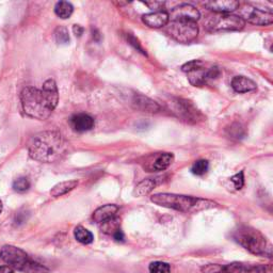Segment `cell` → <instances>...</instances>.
Instances as JSON below:
<instances>
[{
    "mask_svg": "<svg viewBox=\"0 0 273 273\" xmlns=\"http://www.w3.org/2000/svg\"><path fill=\"white\" fill-rule=\"evenodd\" d=\"M127 41H128V43L131 44L133 47H135L137 50H139L140 52H142L143 55H147V52H145V50L143 49V47L141 46L140 42H139L138 39H136V37H133L131 33L129 34H127Z\"/></svg>",
    "mask_w": 273,
    "mask_h": 273,
    "instance_id": "d6a6232c",
    "label": "cell"
},
{
    "mask_svg": "<svg viewBox=\"0 0 273 273\" xmlns=\"http://www.w3.org/2000/svg\"><path fill=\"white\" fill-rule=\"evenodd\" d=\"M74 236L76 240L83 245H90L94 240V236L89 230L84 229V226H77L74 230Z\"/></svg>",
    "mask_w": 273,
    "mask_h": 273,
    "instance_id": "cb8c5ba5",
    "label": "cell"
},
{
    "mask_svg": "<svg viewBox=\"0 0 273 273\" xmlns=\"http://www.w3.org/2000/svg\"><path fill=\"white\" fill-rule=\"evenodd\" d=\"M174 161L172 153H156L148 156L144 164V169L147 172H161L167 170Z\"/></svg>",
    "mask_w": 273,
    "mask_h": 273,
    "instance_id": "30bf717a",
    "label": "cell"
},
{
    "mask_svg": "<svg viewBox=\"0 0 273 273\" xmlns=\"http://www.w3.org/2000/svg\"><path fill=\"white\" fill-rule=\"evenodd\" d=\"M205 7L218 14H229L239 8L240 3L235 0H221V1H207Z\"/></svg>",
    "mask_w": 273,
    "mask_h": 273,
    "instance_id": "2e32d148",
    "label": "cell"
},
{
    "mask_svg": "<svg viewBox=\"0 0 273 273\" xmlns=\"http://www.w3.org/2000/svg\"><path fill=\"white\" fill-rule=\"evenodd\" d=\"M188 74V79L190 81V84L194 86H201L204 85L207 83V69L204 67H199L194 69V71H191Z\"/></svg>",
    "mask_w": 273,
    "mask_h": 273,
    "instance_id": "44dd1931",
    "label": "cell"
},
{
    "mask_svg": "<svg viewBox=\"0 0 273 273\" xmlns=\"http://www.w3.org/2000/svg\"><path fill=\"white\" fill-rule=\"evenodd\" d=\"M156 185L157 184H156L155 179H152V178L144 179V181L140 182L136 186L135 190H133V195L137 196V197L147 195L155 189Z\"/></svg>",
    "mask_w": 273,
    "mask_h": 273,
    "instance_id": "7402d4cb",
    "label": "cell"
},
{
    "mask_svg": "<svg viewBox=\"0 0 273 273\" xmlns=\"http://www.w3.org/2000/svg\"><path fill=\"white\" fill-rule=\"evenodd\" d=\"M74 8L72 3H69L67 1H59L57 2L55 5V13L57 16H59L62 20L69 19L73 14Z\"/></svg>",
    "mask_w": 273,
    "mask_h": 273,
    "instance_id": "d4e9b609",
    "label": "cell"
},
{
    "mask_svg": "<svg viewBox=\"0 0 273 273\" xmlns=\"http://www.w3.org/2000/svg\"><path fill=\"white\" fill-rule=\"evenodd\" d=\"M2 208H3V206H2V202L0 201V213L2 212Z\"/></svg>",
    "mask_w": 273,
    "mask_h": 273,
    "instance_id": "8d00e7d4",
    "label": "cell"
},
{
    "mask_svg": "<svg viewBox=\"0 0 273 273\" xmlns=\"http://www.w3.org/2000/svg\"><path fill=\"white\" fill-rule=\"evenodd\" d=\"M42 91L44 92L46 97H47L51 107L56 109L58 102H59V92H58V86L56 81L54 79L46 80L42 86Z\"/></svg>",
    "mask_w": 273,
    "mask_h": 273,
    "instance_id": "d6986e66",
    "label": "cell"
},
{
    "mask_svg": "<svg viewBox=\"0 0 273 273\" xmlns=\"http://www.w3.org/2000/svg\"><path fill=\"white\" fill-rule=\"evenodd\" d=\"M150 201L158 206L186 213H196L218 207L217 203L211 200L175 193H156L150 196Z\"/></svg>",
    "mask_w": 273,
    "mask_h": 273,
    "instance_id": "7a4b0ae2",
    "label": "cell"
},
{
    "mask_svg": "<svg viewBox=\"0 0 273 273\" xmlns=\"http://www.w3.org/2000/svg\"><path fill=\"white\" fill-rule=\"evenodd\" d=\"M231 88L237 93H248L257 89L256 84L245 76H236L231 80Z\"/></svg>",
    "mask_w": 273,
    "mask_h": 273,
    "instance_id": "e0dca14e",
    "label": "cell"
},
{
    "mask_svg": "<svg viewBox=\"0 0 273 273\" xmlns=\"http://www.w3.org/2000/svg\"><path fill=\"white\" fill-rule=\"evenodd\" d=\"M0 257L12 269L26 273H47L49 270L29 258L28 254L17 247L3 246L0 250Z\"/></svg>",
    "mask_w": 273,
    "mask_h": 273,
    "instance_id": "5b68a950",
    "label": "cell"
},
{
    "mask_svg": "<svg viewBox=\"0 0 273 273\" xmlns=\"http://www.w3.org/2000/svg\"><path fill=\"white\" fill-rule=\"evenodd\" d=\"M201 13L195 7L188 3L179 4L178 7L174 8L169 13V20L171 21H193L196 22L200 20Z\"/></svg>",
    "mask_w": 273,
    "mask_h": 273,
    "instance_id": "8fae6325",
    "label": "cell"
},
{
    "mask_svg": "<svg viewBox=\"0 0 273 273\" xmlns=\"http://www.w3.org/2000/svg\"><path fill=\"white\" fill-rule=\"evenodd\" d=\"M167 33L179 43H190L199 34V27L193 21H176L167 25Z\"/></svg>",
    "mask_w": 273,
    "mask_h": 273,
    "instance_id": "8992f818",
    "label": "cell"
},
{
    "mask_svg": "<svg viewBox=\"0 0 273 273\" xmlns=\"http://www.w3.org/2000/svg\"><path fill=\"white\" fill-rule=\"evenodd\" d=\"M55 38L58 44L65 45L69 42V34L68 30L65 27H58L55 31Z\"/></svg>",
    "mask_w": 273,
    "mask_h": 273,
    "instance_id": "83f0119b",
    "label": "cell"
},
{
    "mask_svg": "<svg viewBox=\"0 0 273 273\" xmlns=\"http://www.w3.org/2000/svg\"><path fill=\"white\" fill-rule=\"evenodd\" d=\"M209 170V162L205 159L196 160L193 166L191 167V172H192L196 176H202L206 174Z\"/></svg>",
    "mask_w": 273,
    "mask_h": 273,
    "instance_id": "484cf974",
    "label": "cell"
},
{
    "mask_svg": "<svg viewBox=\"0 0 273 273\" xmlns=\"http://www.w3.org/2000/svg\"><path fill=\"white\" fill-rule=\"evenodd\" d=\"M222 265L218 264H208L201 267L202 273H221Z\"/></svg>",
    "mask_w": 273,
    "mask_h": 273,
    "instance_id": "1f68e13d",
    "label": "cell"
},
{
    "mask_svg": "<svg viewBox=\"0 0 273 273\" xmlns=\"http://www.w3.org/2000/svg\"><path fill=\"white\" fill-rule=\"evenodd\" d=\"M266 271L267 268L263 265L231 263L222 266L221 273H266Z\"/></svg>",
    "mask_w": 273,
    "mask_h": 273,
    "instance_id": "7c38bea8",
    "label": "cell"
},
{
    "mask_svg": "<svg viewBox=\"0 0 273 273\" xmlns=\"http://www.w3.org/2000/svg\"><path fill=\"white\" fill-rule=\"evenodd\" d=\"M121 220L117 217H112L106 221L100 223V228L103 233L107 235H114L119 230H121Z\"/></svg>",
    "mask_w": 273,
    "mask_h": 273,
    "instance_id": "603a6c76",
    "label": "cell"
},
{
    "mask_svg": "<svg viewBox=\"0 0 273 273\" xmlns=\"http://www.w3.org/2000/svg\"><path fill=\"white\" fill-rule=\"evenodd\" d=\"M84 29L81 27L80 25H74L73 26V32H74V34L76 37H81L83 36V33H84Z\"/></svg>",
    "mask_w": 273,
    "mask_h": 273,
    "instance_id": "836d02e7",
    "label": "cell"
},
{
    "mask_svg": "<svg viewBox=\"0 0 273 273\" xmlns=\"http://www.w3.org/2000/svg\"><path fill=\"white\" fill-rule=\"evenodd\" d=\"M246 26V21L241 17L234 14H217L207 22L209 31H239Z\"/></svg>",
    "mask_w": 273,
    "mask_h": 273,
    "instance_id": "52a82bcc",
    "label": "cell"
},
{
    "mask_svg": "<svg viewBox=\"0 0 273 273\" xmlns=\"http://www.w3.org/2000/svg\"><path fill=\"white\" fill-rule=\"evenodd\" d=\"M202 66H204V63H203L202 61H200V60H192V61L187 62V63H186V64H184L182 66V71L185 72V73H189V72L194 71V69L199 68V67H202Z\"/></svg>",
    "mask_w": 273,
    "mask_h": 273,
    "instance_id": "4dcf8cb0",
    "label": "cell"
},
{
    "mask_svg": "<svg viewBox=\"0 0 273 273\" xmlns=\"http://www.w3.org/2000/svg\"><path fill=\"white\" fill-rule=\"evenodd\" d=\"M233 237L237 243H239L250 253L271 257V246L258 230L251 226L241 225L235 230Z\"/></svg>",
    "mask_w": 273,
    "mask_h": 273,
    "instance_id": "277c9868",
    "label": "cell"
},
{
    "mask_svg": "<svg viewBox=\"0 0 273 273\" xmlns=\"http://www.w3.org/2000/svg\"><path fill=\"white\" fill-rule=\"evenodd\" d=\"M94 119L85 113L76 114L69 120V125H71L73 130L77 132L89 131L94 127Z\"/></svg>",
    "mask_w": 273,
    "mask_h": 273,
    "instance_id": "9a60e30c",
    "label": "cell"
},
{
    "mask_svg": "<svg viewBox=\"0 0 273 273\" xmlns=\"http://www.w3.org/2000/svg\"><path fill=\"white\" fill-rule=\"evenodd\" d=\"M0 273H14V269L9 266H0Z\"/></svg>",
    "mask_w": 273,
    "mask_h": 273,
    "instance_id": "e575fe53",
    "label": "cell"
},
{
    "mask_svg": "<svg viewBox=\"0 0 273 273\" xmlns=\"http://www.w3.org/2000/svg\"><path fill=\"white\" fill-rule=\"evenodd\" d=\"M172 112L178 119L187 122V123H197L204 120L203 114L196 109L194 105L183 98H174L170 103Z\"/></svg>",
    "mask_w": 273,
    "mask_h": 273,
    "instance_id": "ba28073f",
    "label": "cell"
},
{
    "mask_svg": "<svg viewBox=\"0 0 273 273\" xmlns=\"http://www.w3.org/2000/svg\"><path fill=\"white\" fill-rule=\"evenodd\" d=\"M21 102L25 114L36 120L44 121L48 119L55 110L42 89H37L34 86H27L21 91Z\"/></svg>",
    "mask_w": 273,
    "mask_h": 273,
    "instance_id": "3957f363",
    "label": "cell"
},
{
    "mask_svg": "<svg viewBox=\"0 0 273 273\" xmlns=\"http://www.w3.org/2000/svg\"><path fill=\"white\" fill-rule=\"evenodd\" d=\"M78 184H79V182L76 181V179H73V181L61 182L59 184H57L56 186H54V188L50 190V195L54 197H59V196L64 195L68 192H71L72 190L76 188Z\"/></svg>",
    "mask_w": 273,
    "mask_h": 273,
    "instance_id": "ffe728a7",
    "label": "cell"
},
{
    "mask_svg": "<svg viewBox=\"0 0 273 273\" xmlns=\"http://www.w3.org/2000/svg\"><path fill=\"white\" fill-rule=\"evenodd\" d=\"M132 107L142 112L147 113H156L160 110V106L156 102L150 98L144 96L142 94H133L131 100Z\"/></svg>",
    "mask_w": 273,
    "mask_h": 273,
    "instance_id": "4fadbf2b",
    "label": "cell"
},
{
    "mask_svg": "<svg viewBox=\"0 0 273 273\" xmlns=\"http://www.w3.org/2000/svg\"><path fill=\"white\" fill-rule=\"evenodd\" d=\"M113 237H114V239L118 240V241H123L124 240V234H123V231H122L121 230H119L117 233L113 235Z\"/></svg>",
    "mask_w": 273,
    "mask_h": 273,
    "instance_id": "d590c367",
    "label": "cell"
},
{
    "mask_svg": "<svg viewBox=\"0 0 273 273\" xmlns=\"http://www.w3.org/2000/svg\"><path fill=\"white\" fill-rule=\"evenodd\" d=\"M119 211V207L114 204H107L100 208H97L93 213V220L97 223H102L106 220L115 217V214Z\"/></svg>",
    "mask_w": 273,
    "mask_h": 273,
    "instance_id": "ac0fdd59",
    "label": "cell"
},
{
    "mask_svg": "<svg viewBox=\"0 0 273 273\" xmlns=\"http://www.w3.org/2000/svg\"><path fill=\"white\" fill-rule=\"evenodd\" d=\"M29 188H30V182H29L27 177H19L13 183V189L17 192H26Z\"/></svg>",
    "mask_w": 273,
    "mask_h": 273,
    "instance_id": "f1b7e54d",
    "label": "cell"
},
{
    "mask_svg": "<svg viewBox=\"0 0 273 273\" xmlns=\"http://www.w3.org/2000/svg\"><path fill=\"white\" fill-rule=\"evenodd\" d=\"M230 182L233 184L236 190H240L243 186H245V172L240 171L239 173H237L236 175L231 176L230 178Z\"/></svg>",
    "mask_w": 273,
    "mask_h": 273,
    "instance_id": "f546056e",
    "label": "cell"
},
{
    "mask_svg": "<svg viewBox=\"0 0 273 273\" xmlns=\"http://www.w3.org/2000/svg\"><path fill=\"white\" fill-rule=\"evenodd\" d=\"M149 273H171V267L165 261H153L148 266Z\"/></svg>",
    "mask_w": 273,
    "mask_h": 273,
    "instance_id": "4316f807",
    "label": "cell"
},
{
    "mask_svg": "<svg viewBox=\"0 0 273 273\" xmlns=\"http://www.w3.org/2000/svg\"><path fill=\"white\" fill-rule=\"evenodd\" d=\"M143 22L150 28H162L169 24V13L166 11H155L152 13L144 14L142 17Z\"/></svg>",
    "mask_w": 273,
    "mask_h": 273,
    "instance_id": "5bb4252c",
    "label": "cell"
},
{
    "mask_svg": "<svg viewBox=\"0 0 273 273\" xmlns=\"http://www.w3.org/2000/svg\"><path fill=\"white\" fill-rule=\"evenodd\" d=\"M239 17L248 22H251L256 26H267L271 25L273 21V14L271 11H264L258 8H255L251 4L239 5Z\"/></svg>",
    "mask_w": 273,
    "mask_h": 273,
    "instance_id": "9c48e42d",
    "label": "cell"
},
{
    "mask_svg": "<svg viewBox=\"0 0 273 273\" xmlns=\"http://www.w3.org/2000/svg\"><path fill=\"white\" fill-rule=\"evenodd\" d=\"M66 150V142L59 131L41 132L29 144V156L39 162L50 164L59 160Z\"/></svg>",
    "mask_w": 273,
    "mask_h": 273,
    "instance_id": "6da1fadb",
    "label": "cell"
}]
</instances>
